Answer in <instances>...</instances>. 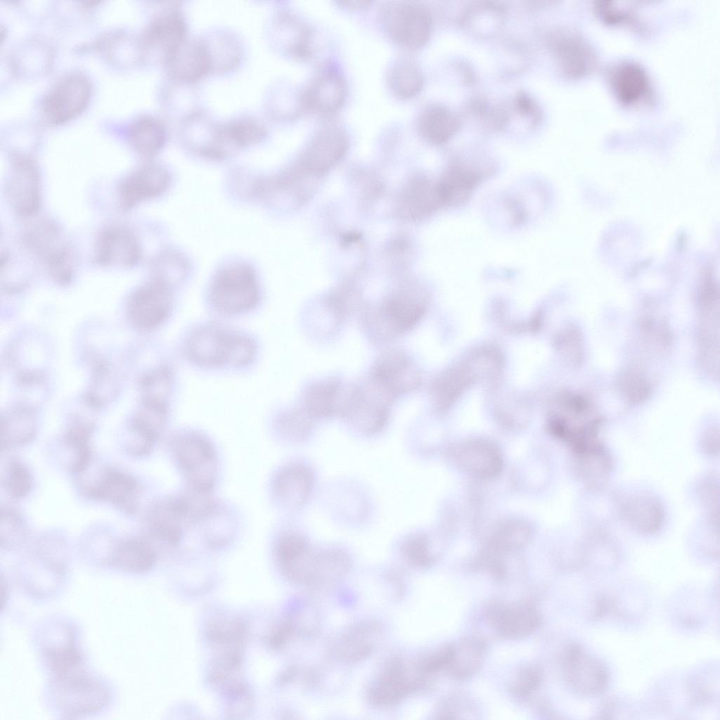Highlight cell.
<instances>
[{"instance_id": "36", "label": "cell", "mask_w": 720, "mask_h": 720, "mask_svg": "<svg viewBox=\"0 0 720 720\" xmlns=\"http://www.w3.org/2000/svg\"><path fill=\"white\" fill-rule=\"evenodd\" d=\"M128 135L134 148L145 157L158 153L166 139L163 124L151 116H141L134 120L129 126Z\"/></svg>"}, {"instance_id": "42", "label": "cell", "mask_w": 720, "mask_h": 720, "mask_svg": "<svg viewBox=\"0 0 720 720\" xmlns=\"http://www.w3.org/2000/svg\"><path fill=\"white\" fill-rule=\"evenodd\" d=\"M313 418L304 407L292 410L281 416L277 423V430L284 439L301 442L311 432Z\"/></svg>"}, {"instance_id": "3", "label": "cell", "mask_w": 720, "mask_h": 720, "mask_svg": "<svg viewBox=\"0 0 720 720\" xmlns=\"http://www.w3.org/2000/svg\"><path fill=\"white\" fill-rule=\"evenodd\" d=\"M255 271L244 263L231 264L215 275L210 288L211 300L221 313L236 315L254 309L259 300Z\"/></svg>"}, {"instance_id": "29", "label": "cell", "mask_w": 720, "mask_h": 720, "mask_svg": "<svg viewBox=\"0 0 720 720\" xmlns=\"http://www.w3.org/2000/svg\"><path fill=\"white\" fill-rule=\"evenodd\" d=\"M186 25L175 11L163 13L149 25L144 35L146 45L161 51L165 61L186 41Z\"/></svg>"}, {"instance_id": "34", "label": "cell", "mask_w": 720, "mask_h": 720, "mask_svg": "<svg viewBox=\"0 0 720 720\" xmlns=\"http://www.w3.org/2000/svg\"><path fill=\"white\" fill-rule=\"evenodd\" d=\"M623 515L635 530L643 534L657 532L663 522V510L658 501L640 495L629 499L624 504Z\"/></svg>"}, {"instance_id": "1", "label": "cell", "mask_w": 720, "mask_h": 720, "mask_svg": "<svg viewBox=\"0 0 720 720\" xmlns=\"http://www.w3.org/2000/svg\"><path fill=\"white\" fill-rule=\"evenodd\" d=\"M172 457L184 477L187 487L212 493L218 474L216 448L205 435L195 431H184L170 441Z\"/></svg>"}, {"instance_id": "37", "label": "cell", "mask_w": 720, "mask_h": 720, "mask_svg": "<svg viewBox=\"0 0 720 720\" xmlns=\"http://www.w3.org/2000/svg\"><path fill=\"white\" fill-rule=\"evenodd\" d=\"M200 524L202 527V536L210 548H222L232 541L236 528L235 519L226 508L217 503Z\"/></svg>"}, {"instance_id": "14", "label": "cell", "mask_w": 720, "mask_h": 720, "mask_svg": "<svg viewBox=\"0 0 720 720\" xmlns=\"http://www.w3.org/2000/svg\"><path fill=\"white\" fill-rule=\"evenodd\" d=\"M147 522L152 535L169 546L180 544L193 525L180 493L155 501L148 510Z\"/></svg>"}, {"instance_id": "11", "label": "cell", "mask_w": 720, "mask_h": 720, "mask_svg": "<svg viewBox=\"0 0 720 720\" xmlns=\"http://www.w3.org/2000/svg\"><path fill=\"white\" fill-rule=\"evenodd\" d=\"M393 401L370 380L366 387L356 385L353 399L345 418L362 434L375 435L386 426L390 406Z\"/></svg>"}, {"instance_id": "16", "label": "cell", "mask_w": 720, "mask_h": 720, "mask_svg": "<svg viewBox=\"0 0 720 720\" xmlns=\"http://www.w3.org/2000/svg\"><path fill=\"white\" fill-rule=\"evenodd\" d=\"M355 385L337 378L323 379L311 384L303 397L304 409L314 418H345L351 405Z\"/></svg>"}, {"instance_id": "43", "label": "cell", "mask_w": 720, "mask_h": 720, "mask_svg": "<svg viewBox=\"0 0 720 720\" xmlns=\"http://www.w3.org/2000/svg\"><path fill=\"white\" fill-rule=\"evenodd\" d=\"M529 536V527L525 522H506L496 529L492 537L493 546L501 551H515L525 545Z\"/></svg>"}, {"instance_id": "44", "label": "cell", "mask_w": 720, "mask_h": 720, "mask_svg": "<svg viewBox=\"0 0 720 720\" xmlns=\"http://www.w3.org/2000/svg\"><path fill=\"white\" fill-rule=\"evenodd\" d=\"M89 435V430L83 427L72 429L67 435L66 442L73 454L70 470L74 473L82 472L90 462Z\"/></svg>"}, {"instance_id": "13", "label": "cell", "mask_w": 720, "mask_h": 720, "mask_svg": "<svg viewBox=\"0 0 720 720\" xmlns=\"http://www.w3.org/2000/svg\"><path fill=\"white\" fill-rule=\"evenodd\" d=\"M484 614L498 634L509 639L528 636L541 624L540 612L530 602H491L484 608Z\"/></svg>"}, {"instance_id": "17", "label": "cell", "mask_w": 720, "mask_h": 720, "mask_svg": "<svg viewBox=\"0 0 720 720\" xmlns=\"http://www.w3.org/2000/svg\"><path fill=\"white\" fill-rule=\"evenodd\" d=\"M94 257L102 266H133L140 259L141 248L129 229L120 225L110 226L98 234Z\"/></svg>"}, {"instance_id": "21", "label": "cell", "mask_w": 720, "mask_h": 720, "mask_svg": "<svg viewBox=\"0 0 720 720\" xmlns=\"http://www.w3.org/2000/svg\"><path fill=\"white\" fill-rule=\"evenodd\" d=\"M347 147L345 131L338 126H326L314 135L297 167L316 174L324 172L344 155Z\"/></svg>"}, {"instance_id": "6", "label": "cell", "mask_w": 720, "mask_h": 720, "mask_svg": "<svg viewBox=\"0 0 720 720\" xmlns=\"http://www.w3.org/2000/svg\"><path fill=\"white\" fill-rule=\"evenodd\" d=\"M91 84L84 75L72 74L59 80L44 98L42 112L51 124L65 123L80 114L89 103Z\"/></svg>"}, {"instance_id": "30", "label": "cell", "mask_w": 720, "mask_h": 720, "mask_svg": "<svg viewBox=\"0 0 720 720\" xmlns=\"http://www.w3.org/2000/svg\"><path fill=\"white\" fill-rule=\"evenodd\" d=\"M611 84L615 94L625 105L641 101L650 88L649 79L644 69L634 62H623L611 74Z\"/></svg>"}, {"instance_id": "24", "label": "cell", "mask_w": 720, "mask_h": 720, "mask_svg": "<svg viewBox=\"0 0 720 720\" xmlns=\"http://www.w3.org/2000/svg\"><path fill=\"white\" fill-rule=\"evenodd\" d=\"M453 458L460 468L484 478L498 475L502 468V458L496 446L483 439H471L456 446Z\"/></svg>"}, {"instance_id": "41", "label": "cell", "mask_w": 720, "mask_h": 720, "mask_svg": "<svg viewBox=\"0 0 720 720\" xmlns=\"http://www.w3.org/2000/svg\"><path fill=\"white\" fill-rule=\"evenodd\" d=\"M389 83L394 93L403 98H411L420 90L423 77L420 69L410 61L396 64L389 74Z\"/></svg>"}, {"instance_id": "49", "label": "cell", "mask_w": 720, "mask_h": 720, "mask_svg": "<svg viewBox=\"0 0 720 720\" xmlns=\"http://www.w3.org/2000/svg\"><path fill=\"white\" fill-rule=\"evenodd\" d=\"M1 542L6 546H18L25 537V530L20 517L16 512L5 510L1 512Z\"/></svg>"}, {"instance_id": "2", "label": "cell", "mask_w": 720, "mask_h": 720, "mask_svg": "<svg viewBox=\"0 0 720 720\" xmlns=\"http://www.w3.org/2000/svg\"><path fill=\"white\" fill-rule=\"evenodd\" d=\"M185 350L191 360L201 366L214 367L231 364L239 366L252 360L255 345L247 336L210 325L195 330L190 335Z\"/></svg>"}, {"instance_id": "45", "label": "cell", "mask_w": 720, "mask_h": 720, "mask_svg": "<svg viewBox=\"0 0 720 720\" xmlns=\"http://www.w3.org/2000/svg\"><path fill=\"white\" fill-rule=\"evenodd\" d=\"M4 486L10 496L15 499H22L31 491L32 477L22 463L13 460L8 463Z\"/></svg>"}, {"instance_id": "40", "label": "cell", "mask_w": 720, "mask_h": 720, "mask_svg": "<svg viewBox=\"0 0 720 720\" xmlns=\"http://www.w3.org/2000/svg\"><path fill=\"white\" fill-rule=\"evenodd\" d=\"M221 129L227 143L234 151L260 142L266 134L262 124L250 118L235 120L221 125Z\"/></svg>"}, {"instance_id": "22", "label": "cell", "mask_w": 720, "mask_h": 720, "mask_svg": "<svg viewBox=\"0 0 720 720\" xmlns=\"http://www.w3.org/2000/svg\"><path fill=\"white\" fill-rule=\"evenodd\" d=\"M86 494L92 499L108 502L133 512L136 508L139 486L129 474L117 469L108 468L97 481L86 488Z\"/></svg>"}, {"instance_id": "51", "label": "cell", "mask_w": 720, "mask_h": 720, "mask_svg": "<svg viewBox=\"0 0 720 720\" xmlns=\"http://www.w3.org/2000/svg\"><path fill=\"white\" fill-rule=\"evenodd\" d=\"M342 3L343 4H345L348 7L349 6V7H352V8H361V7H364V6H367L370 3V1H354L353 0V1H342Z\"/></svg>"}, {"instance_id": "12", "label": "cell", "mask_w": 720, "mask_h": 720, "mask_svg": "<svg viewBox=\"0 0 720 720\" xmlns=\"http://www.w3.org/2000/svg\"><path fill=\"white\" fill-rule=\"evenodd\" d=\"M274 553L278 567L286 578L309 586L318 551L311 548L302 535L295 532L281 534L275 542Z\"/></svg>"}, {"instance_id": "7", "label": "cell", "mask_w": 720, "mask_h": 720, "mask_svg": "<svg viewBox=\"0 0 720 720\" xmlns=\"http://www.w3.org/2000/svg\"><path fill=\"white\" fill-rule=\"evenodd\" d=\"M409 669L399 657L390 660L368 691L370 702L380 708L394 707L426 683L416 665Z\"/></svg>"}, {"instance_id": "50", "label": "cell", "mask_w": 720, "mask_h": 720, "mask_svg": "<svg viewBox=\"0 0 720 720\" xmlns=\"http://www.w3.org/2000/svg\"><path fill=\"white\" fill-rule=\"evenodd\" d=\"M516 105L520 112L526 115L538 118V108L535 103L524 92H520L516 97Z\"/></svg>"}, {"instance_id": "5", "label": "cell", "mask_w": 720, "mask_h": 720, "mask_svg": "<svg viewBox=\"0 0 720 720\" xmlns=\"http://www.w3.org/2000/svg\"><path fill=\"white\" fill-rule=\"evenodd\" d=\"M369 380L393 400L416 390L421 377L410 356L401 349L381 354L371 367Z\"/></svg>"}, {"instance_id": "31", "label": "cell", "mask_w": 720, "mask_h": 720, "mask_svg": "<svg viewBox=\"0 0 720 720\" xmlns=\"http://www.w3.org/2000/svg\"><path fill=\"white\" fill-rule=\"evenodd\" d=\"M157 552L153 545L141 538L119 543L110 559L112 565L131 573H143L155 564Z\"/></svg>"}, {"instance_id": "48", "label": "cell", "mask_w": 720, "mask_h": 720, "mask_svg": "<svg viewBox=\"0 0 720 720\" xmlns=\"http://www.w3.org/2000/svg\"><path fill=\"white\" fill-rule=\"evenodd\" d=\"M542 680L541 669L536 664L522 667L509 683L510 693L517 698H527L540 687Z\"/></svg>"}, {"instance_id": "23", "label": "cell", "mask_w": 720, "mask_h": 720, "mask_svg": "<svg viewBox=\"0 0 720 720\" xmlns=\"http://www.w3.org/2000/svg\"><path fill=\"white\" fill-rule=\"evenodd\" d=\"M551 46L562 72L566 76L579 77L594 68L595 52L578 34L567 32L554 34Z\"/></svg>"}, {"instance_id": "26", "label": "cell", "mask_w": 720, "mask_h": 720, "mask_svg": "<svg viewBox=\"0 0 720 720\" xmlns=\"http://www.w3.org/2000/svg\"><path fill=\"white\" fill-rule=\"evenodd\" d=\"M486 172L474 166L454 162L437 184L442 205H459L467 200Z\"/></svg>"}, {"instance_id": "47", "label": "cell", "mask_w": 720, "mask_h": 720, "mask_svg": "<svg viewBox=\"0 0 720 720\" xmlns=\"http://www.w3.org/2000/svg\"><path fill=\"white\" fill-rule=\"evenodd\" d=\"M401 552L405 559L416 567H428L435 560V556L430 549V541L428 537L423 534L407 538L401 545Z\"/></svg>"}, {"instance_id": "28", "label": "cell", "mask_w": 720, "mask_h": 720, "mask_svg": "<svg viewBox=\"0 0 720 720\" xmlns=\"http://www.w3.org/2000/svg\"><path fill=\"white\" fill-rule=\"evenodd\" d=\"M382 635V626L377 622L357 624L340 638L336 647L337 655L345 662H361L373 653Z\"/></svg>"}, {"instance_id": "32", "label": "cell", "mask_w": 720, "mask_h": 720, "mask_svg": "<svg viewBox=\"0 0 720 720\" xmlns=\"http://www.w3.org/2000/svg\"><path fill=\"white\" fill-rule=\"evenodd\" d=\"M485 651V645L480 638L475 636L462 638L453 644V655L446 671L456 680L470 679L482 668Z\"/></svg>"}, {"instance_id": "15", "label": "cell", "mask_w": 720, "mask_h": 720, "mask_svg": "<svg viewBox=\"0 0 720 720\" xmlns=\"http://www.w3.org/2000/svg\"><path fill=\"white\" fill-rule=\"evenodd\" d=\"M169 284L153 278L132 295L129 304L131 321L142 329H152L163 323L172 309Z\"/></svg>"}, {"instance_id": "27", "label": "cell", "mask_w": 720, "mask_h": 720, "mask_svg": "<svg viewBox=\"0 0 720 720\" xmlns=\"http://www.w3.org/2000/svg\"><path fill=\"white\" fill-rule=\"evenodd\" d=\"M346 96V85L342 77L333 70L320 73L305 90L302 101L306 106L319 112L337 110Z\"/></svg>"}, {"instance_id": "19", "label": "cell", "mask_w": 720, "mask_h": 720, "mask_svg": "<svg viewBox=\"0 0 720 720\" xmlns=\"http://www.w3.org/2000/svg\"><path fill=\"white\" fill-rule=\"evenodd\" d=\"M72 673L58 676L59 704L70 714L100 709L106 702L105 691L89 677Z\"/></svg>"}, {"instance_id": "4", "label": "cell", "mask_w": 720, "mask_h": 720, "mask_svg": "<svg viewBox=\"0 0 720 720\" xmlns=\"http://www.w3.org/2000/svg\"><path fill=\"white\" fill-rule=\"evenodd\" d=\"M25 240L55 280L65 283L71 279L74 270L72 252L54 222L41 220L30 226Z\"/></svg>"}, {"instance_id": "20", "label": "cell", "mask_w": 720, "mask_h": 720, "mask_svg": "<svg viewBox=\"0 0 720 720\" xmlns=\"http://www.w3.org/2000/svg\"><path fill=\"white\" fill-rule=\"evenodd\" d=\"M169 174L157 165H145L126 176L118 187V200L123 210L162 194L169 184Z\"/></svg>"}, {"instance_id": "25", "label": "cell", "mask_w": 720, "mask_h": 720, "mask_svg": "<svg viewBox=\"0 0 720 720\" xmlns=\"http://www.w3.org/2000/svg\"><path fill=\"white\" fill-rule=\"evenodd\" d=\"M165 62L174 77L189 83L198 81L213 68L209 47L201 41H185Z\"/></svg>"}, {"instance_id": "8", "label": "cell", "mask_w": 720, "mask_h": 720, "mask_svg": "<svg viewBox=\"0 0 720 720\" xmlns=\"http://www.w3.org/2000/svg\"><path fill=\"white\" fill-rule=\"evenodd\" d=\"M6 193L11 208L18 216L29 217L38 212L41 202V181L30 158L17 155L13 159Z\"/></svg>"}, {"instance_id": "9", "label": "cell", "mask_w": 720, "mask_h": 720, "mask_svg": "<svg viewBox=\"0 0 720 720\" xmlns=\"http://www.w3.org/2000/svg\"><path fill=\"white\" fill-rule=\"evenodd\" d=\"M385 24L393 39L404 46L416 49L428 39L432 20L429 11L423 5L406 1L388 9Z\"/></svg>"}, {"instance_id": "39", "label": "cell", "mask_w": 720, "mask_h": 720, "mask_svg": "<svg viewBox=\"0 0 720 720\" xmlns=\"http://www.w3.org/2000/svg\"><path fill=\"white\" fill-rule=\"evenodd\" d=\"M35 432L32 414L22 409L15 410L2 420V446L9 448L27 444L33 439Z\"/></svg>"}, {"instance_id": "38", "label": "cell", "mask_w": 720, "mask_h": 720, "mask_svg": "<svg viewBox=\"0 0 720 720\" xmlns=\"http://www.w3.org/2000/svg\"><path fill=\"white\" fill-rule=\"evenodd\" d=\"M409 188L410 191L404 199L403 212L411 217L426 216L442 205L437 184L420 179Z\"/></svg>"}, {"instance_id": "18", "label": "cell", "mask_w": 720, "mask_h": 720, "mask_svg": "<svg viewBox=\"0 0 720 720\" xmlns=\"http://www.w3.org/2000/svg\"><path fill=\"white\" fill-rule=\"evenodd\" d=\"M314 474L307 465L292 463L280 468L273 475L270 489L274 501L288 510L300 508L313 488Z\"/></svg>"}, {"instance_id": "33", "label": "cell", "mask_w": 720, "mask_h": 720, "mask_svg": "<svg viewBox=\"0 0 720 720\" xmlns=\"http://www.w3.org/2000/svg\"><path fill=\"white\" fill-rule=\"evenodd\" d=\"M577 471L584 484L596 489L608 480L612 468V458L601 443L575 452Z\"/></svg>"}, {"instance_id": "46", "label": "cell", "mask_w": 720, "mask_h": 720, "mask_svg": "<svg viewBox=\"0 0 720 720\" xmlns=\"http://www.w3.org/2000/svg\"><path fill=\"white\" fill-rule=\"evenodd\" d=\"M45 654L50 669L57 676L76 671L81 664V655L72 645L47 648Z\"/></svg>"}, {"instance_id": "35", "label": "cell", "mask_w": 720, "mask_h": 720, "mask_svg": "<svg viewBox=\"0 0 720 720\" xmlns=\"http://www.w3.org/2000/svg\"><path fill=\"white\" fill-rule=\"evenodd\" d=\"M459 119L449 108L441 105L428 107L421 113L419 129L423 136L435 144L449 140L458 130Z\"/></svg>"}, {"instance_id": "10", "label": "cell", "mask_w": 720, "mask_h": 720, "mask_svg": "<svg viewBox=\"0 0 720 720\" xmlns=\"http://www.w3.org/2000/svg\"><path fill=\"white\" fill-rule=\"evenodd\" d=\"M562 664L565 681L571 688L583 695L603 692L608 683L604 665L576 643L565 649Z\"/></svg>"}]
</instances>
